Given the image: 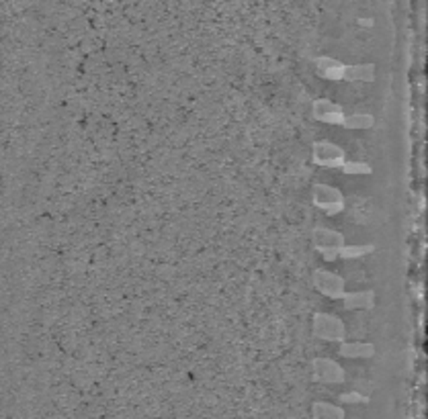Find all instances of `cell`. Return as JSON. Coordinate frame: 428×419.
Wrapping results in <instances>:
<instances>
[{
    "instance_id": "obj_13",
    "label": "cell",
    "mask_w": 428,
    "mask_h": 419,
    "mask_svg": "<svg viewBox=\"0 0 428 419\" xmlns=\"http://www.w3.org/2000/svg\"><path fill=\"white\" fill-rule=\"evenodd\" d=\"M375 250L373 243H363V246H345L338 256L345 258V260H352V258H361V256H367Z\"/></svg>"
},
{
    "instance_id": "obj_9",
    "label": "cell",
    "mask_w": 428,
    "mask_h": 419,
    "mask_svg": "<svg viewBox=\"0 0 428 419\" xmlns=\"http://www.w3.org/2000/svg\"><path fill=\"white\" fill-rule=\"evenodd\" d=\"M377 354L373 343L369 341H343L340 346V356L350 358V360H367V358H373Z\"/></svg>"
},
{
    "instance_id": "obj_8",
    "label": "cell",
    "mask_w": 428,
    "mask_h": 419,
    "mask_svg": "<svg viewBox=\"0 0 428 419\" xmlns=\"http://www.w3.org/2000/svg\"><path fill=\"white\" fill-rule=\"evenodd\" d=\"M312 113H314V119H318L322 123H330V125H343L345 123V111L343 106L328 101V99H318L314 101L312 105Z\"/></svg>"
},
{
    "instance_id": "obj_6",
    "label": "cell",
    "mask_w": 428,
    "mask_h": 419,
    "mask_svg": "<svg viewBox=\"0 0 428 419\" xmlns=\"http://www.w3.org/2000/svg\"><path fill=\"white\" fill-rule=\"evenodd\" d=\"M314 287L328 299H343L347 292V283L343 276L330 270H322V268L314 270Z\"/></svg>"
},
{
    "instance_id": "obj_1",
    "label": "cell",
    "mask_w": 428,
    "mask_h": 419,
    "mask_svg": "<svg viewBox=\"0 0 428 419\" xmlns=\"http://www.w3.org/2000/svg\"><path fill=\"white\" fill-rule=\"evenodd\" d=\"M312 241H314V248L320 252L328 262H334L338 258V252L347 246V239H345V236L340 232L326 229V227L314 229Z\"/></svg>"
},
{
    "instance_id": "obj_11",
    "label": "cell",
    "mask_w": 428,
    "mask_h": 419,
    "mask_svg": "<svg viewBox=\"0 0 428 419\" xmlns=\"http://www.w3.org/2000/svg\"><path fill=\"white\" fill-rule=\"evenodd\" d=\"M312 416H314V419H347L345 418V409H340V407H336L332 403H326V401L314 403Z\"/></svg>"
},
{
    "instance_id": "obj_4",
    "label": "cell",
    "mask_w": 428,
    "mask_h": 419,
    "mask_svg": "<svg viewBox=\"0 0 428 419\" xmlns=\"http://www.w3.org/2000/svg\"><path fill=\"white\" fill-rule=\"evenodd\" d=\"M312 156H314V164H318L322 168H343L347 162V154L343 148H338L332 141H316L312 145Z\"/></svg>"
},
{
    "instance_id": "obj_15",
    "label": "cell",
    "mask_w": 428,
    "mask_h": 419,
    "mask_svg": "<svg viewBox=\"0 0 428 419\" xmlns=\"http://www.w3.org/2000/svg\"><path fill=\"white\" fill-rule=\"evenodd\" d=\"M316 66H318L320 74H324V72L338 70V68H340V66H345V64H343V62H338L336 57H330V55H320V57H316Z\"/></svg>"
},
{
    "instance_id": "obj_2",
    "label": "cell",
    "mask_w": 428,
    "mask_h": 419,
    "mask_svg": "<svg viewBox=\"0 0 428 419\" xmlns=\"http://www.w3.org/2000/svg\"><path fill=\"white\" fill-rule=\"evenodd\" d=\"M312 197H314V205L324 211L326 215H330V217H334V215L345 211V194L336 186L314 184Z\"/></svg>"
},
{
    "instance_id": "obj_10",
    "label": "cell",
    "mask_w": 428,
    "mask_h": 419,
    "mask_svg": "<svg viewBox=\"0 0 428 419\" xmlns=\"http://www.w3.org/2000/svg\"><path fill=\"white\" fill-rule=\"evenodd\" d=\"M345 309L354 311V309H373L375 307V292L373 290H357V292H345L343 297Z\"/></svg>"
},
{
    "instance_id": "obj_17",
    "label": "cell",
    "mask_w": 428,
    "mask_h": 419,
    "mask_svg": "<svg viewBox=\"0 0 428 419\" xmlns=\"http://www.w3.org/2000/svg\"><path fill=\"white\" fill-rule=\"evenodd\" d=\"M359 23H361V25H367V27H371V25H373V21H371V19H361V21H359Z\"/></svg>"
},
{
    "instance_id": "obj_16",
    "label": "cell",
    "mask_w": 428,
    "mask_h": 419,
    "mask_svg": "<svg viewBox=\"0 0 428 419\" xmlns=\"http://www.w3.org/2000/svg\"><path fill=\"white\" fill-rule=\"evenodd\" d=\"M340 401L343 403H369V397L357 393V391H350V393L340 395Z\"/></svg>"
},
{
    "instance_id": "obj_5",
    "label": "cell",
    "mask_w": 428,
    "mask_h": 419,
    "mask_svg": "<svg viewBox=\"0 0 428 419\" xmlns=\"http://www.w3.org/2000/svg\"><path fill=\"white\" fill-rule=\"evenodd\" d=\"M326 80L332 82H373L375 80V66L373 64H354V66H340L338 70L324 72L322 74Z\"/></svg>"
},
{
    "instance_id": "obj_14",
    "label": "cell",
    "mask_w": 428,
    "mask_h": 419,
    "mask_svg": "<svg viewBox=\"0 0 428 419\" xmlns=\"http://www.w3.org/2000/svg\"><path fill=\"white\" fill-rule=\"evenodd\" d=\"M340 170L345 174H350V176H354V174H371L373 172V168L369 164H365V162H345V166Z\"/></svg>"
},
{
    "instance_id": "obj_12",
    "label": "cell",
    "mask_w": 428,
    "mask_h": 419,
    "mask_svg": "<svg viewBox=\"0 0 428 419\" xmlns=\"http://www.w3.org/2000/svg\"><path fill=\"white\" fill-rule=\"evenodd\" d=\"M375 125V117L369 113H354V115H347L343 127L347 129H371Z\"/></svg>"
},
{
    "instance_id": "obj_7",
    "label": "cell",
    "mask_w": 428,
    "mask_h": 419,
    "mask_svg": "<svg viewBox=\"0 0 428 419\" xmlns=\"http://www.w3.org/2000/svg\"><path fill=\"white\" fill-rule=\"evenodd\" d=\"M312 372H314V378L318 383H326V385H340L347 381L345 368L334 360H328V358H316L312 364Z\"/></svg>"
},
{
    "instance_id": "obj_3",
    "label": "cell",
    "mask_w": 428,
    "mask_h": 419,
    "mask_svg": "<svg viewBox=\"0 0 428 419\" xmlns=\"http://www.w3.org/2000/svg\"><path fill=\"white\" fill-rule=\"evenodd\" d=\"M312 325H314V336L320 340L345 341V338H347V327L336 315L316 313Z\"/></svg>"
}]
</instances>
